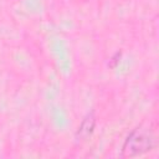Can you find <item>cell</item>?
<instances>
[{
	"label": "cell",
	"instance_id": "1",
	"mask_svg": "<svg viewBox=\"0 0 159 159\" xmlns=\"http://www.w3.org/2000/svg\"><path fill=\"white\" fill-rule=\"evenodd\" d=\"M154 145L155 135L153 130L148 127L140 125L135 128L125 139L122 148V155L124 158L139 157L150 152L154 148Z\"/></svg>",
	"mask_w": 159,
	"mask_h": 159
},
{
	"label": "cell",
	"instance_id": "2",
	"mask_svg": "<svg viewBox=\"0 0 159 159\" xmlns=\"http://www.w3.org/2000/svg\"><path fill=\"white\" fill-rule=\"evenodd\" d=\"M94 127H96V116L93 113H89V114H87L84 117V119L80 124V127L77 129V133H76V137L78 139H86V138H88L92 134Z\"/></svg>",
	"mask_w": 159,
	"mask_h": 159
}]
</instances>
